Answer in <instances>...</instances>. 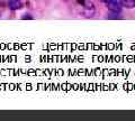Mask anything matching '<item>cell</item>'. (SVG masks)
I'll list each match as a JSON object with an SVG mask.
<instances>
[{
    "label": "cell",
    "mask_w": 135,
    "mask_h": 121,
    "mask_svg": "<svg viewBox=\"0 0 135 121\" xmlns=\"http://www.w3.org/2000/svg\"><path fill=\"white\" fill-rule=\"evenodd\" d=\"M105 2V5L107 6V8L109 10H112L113 12H119L122 10V7H120V2L118 0H103Z\"/></svg>",
    "instance_id": "6da1fadb"
},
{
    "label": "cell",
    "mask_w": 135,
    "mask_h": 121,
    "mask_svg": "<svg viewBox=\"0 0 135 121\" xmlns=\"http://www.w3.org/2000/svg\"><path fill=\"white\" fill-rule=\"evenodd\" d=\"M95 6L91 1H84L83 2V14L86 17H94L95 15Z\"/></svg>",
    "instance_id": "7a4b0ae2"
},
{
    "label": "cell",
    "mask_w": 135,
    "mask_h": 121,
    "mask_svg": "<svg viewBox=\"0 0 135 121\" xmlns=\"http://www.w3.org/2000/svg\"><path fill=\"white\" fill-rule=\"evenodd\" d=\"M8 6H9L10 10H19V9H22L23 3L20 0H9L8 1Z\"/></svg>",
    "instance_id": "3957f363"
},
{
    "label": "cell",
    "mask_w": 135,
    "mask_h": 121,
    "mask_svg": "<svg viewBox=\"0 0 135 121\" xmlns=\"http://www.w3.org/2000/svg\"><path fill=\"white\" fill-rule=\"evenodd\" d=\"M120 5L126 7L127 9H133L135 8V0H119Z\"/></svg>",
    "instance_id": "277c9868"
}]
</instances>
